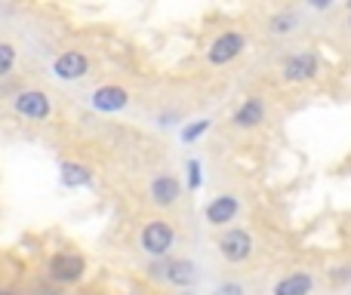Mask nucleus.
<instances>
[{"mask_svg": "<svg viewBox=\"0 0 351 295\" xmlns=\"http://www.w3.org/2000/svg\"><path fill=\"white\" fill-rule=\"evenodd\" d=\"M348 280H351V265L330 271V283H333V286H342V283H348Z\"/></svg>", "mask_w": 351, "mask_h": 295, "instance_id": "obj_18", "label": "nucleus"}, {"mask_svg": "<svg viewBox=\"0 0 351 295\" xmlns=\"http://www.w3.org/2000/svg\"><path fill=\"white\" fill-rule=\"evenodd\" d=\"M219 255H222L228 265H241L253 255V234L243 228H225L222 237L216 240Z\"/></svg>", "mask_w": 351, "mask_h": 295, "instance_id": "obj_5", "label": "nucleus"}, {"mask_svg": "<svg viewBox=\"0 0 351 295\" xmlns=\"http://www.w3.org/2000/svg\"><path fill=\"white\" fill-rule=\"evenodd\" d=\"M93 108L102 111V114H117V111H123L130 105V92L123 90V86H99L96 92H93Z\"/></svg>", "mask_w": 351, "mask_h": 295, "instance_id": "obj_11", "label": "nucleus"}, {"mask_svg": "<svg viewBox=\"0 0 351 295\" xmlns=\"http://www.w3.org/2000/svg\"><path fill=\"white\" fill-rule=\"evenodd\" d=\"M173 243H176V231H173L170 222H164V218L148 222L145 228H142V234H139L142 253H148L152 259H167V253L173 249Z\"/></svg>", "mask_w": 351, "mask_h": 295, "instance_id": "obj_2", "label": "nucleus"}, {"mask_svg": "<svg viewBox=\"0 0 351 295\" xmlns=\"http://www.w3.org/2000/svg\"><path fill=\"white\" fill-rule=\"evenodd\" d=\"M237 216H241V197L237 194H219L204 209V218L210 228H228V225H234Z\"/></svg>", "mask_w": 351, "mask_h": 295, "instance_id": "obj_6", "label": "nucleus"}, {"mask_svg": "<svg viewBox=\"0 0 351 295\" xmlns=\"http://www.w3.org/2000/svg\"><path fill=\"white\" fill-rule=\"evenodd\" d=\"M299 25H302V16H299L296 10H280L274 12L271 18H268V31L278 37H290L299 31Z\"/></svg>", "mask_w": 351, "mask_h": 295, "instance_id": "obj_14", "label": "nucleus"}, {"mask_svg": "<svg viewBox=\"0 0 351 295\" xmlns=\"http://www.w3.org/2000/svg\"><path fill=\"white\" fill-rule=\"evenodd\" d=\"M317 68H321V59H317V53H311V49L290 53L280 62V80H284V84H305V80L317 77Z\"/></svg>", "mask_w": 351, "mask_h": 295, "instance_id": "obj_4", "label": "nucleus"}, {"mask_svg": "<svg viewBox=\"0 0 351 295\" xmlns=\"http://www.w3.org/2000/svg\"><path fill=\"white\" fill-rule=\"evenodd\" d=\"M148 197H152L154 206H160V209H170V206L179 203L182 197V181L176 179L173 172H160L152 179V185H148Z\"/></svg>", "mask_w": 351, "mask_h": 295, "instance_id": "obj_8", "label": "nucleus"}, {"mask_svg": "<svg viewBox=\"0 0 351 295\" xmlns=\"http://www.w3.org/2000/svg\"><path fill=\"white\" fill-rule=\"evenodd\" d=\"M148 277L164 280L176 290H188L197 283V265L191 259H154L148 265Z\"/></svg>", "mask_w": 351, "mask_h": 295, "instance_id": "obj_1", "label": "nucleus"}, {"mask_svg": "<svg viewBox=\"0 0 351 295\" xmlns=\"http://www.w3.org/2000/svg\"><path fill=\"white\" fill-rule=\"evenodd\" d=\"M247 49V37H243V31H222V34H216L210 40V47H206V62H210L213 68L219 65H228V62H234L237 55Z\"/></svg>", "mask_w": 351, "mask_h": 295, "instance_id": "obj_3", "label": "nucleus"}, {"mask_svg": "<svg viewBox=\"0 0 351 295\" xmlns=\"http://www.w3.org/2000/svg\"><path fill=\"white\" fill-rule=\"evenodd\" d=\"M210 123L213 120H206V117H200V120H194V123H188L185 129H182V142H197L200 136L210 129Z\"/></svg>", "mask_w": 351, "mask_h": 295, "instance_id": "obj_16", "label": "nucleus"}, {"mask_svg": "<svg viewBox=\"0 0 351 295\" xmlns=\"http://www.w3.org/2000/svg\"><path fill=\"white\" fill-rule=\"evenodd\" d=\"M311 290H315V277L308 271H293L274 283L271 295H311Z\"/></svg>", "mask_w": 351, "mask_h": 295, "instance_id": "obj_13", "label": "nucleus"}, {"mask_svg": "<svg viewBox=\"0 0 351 295\" xmlns=\"http://www.w3.org/2000/svg\"><path fill=\"white\" fill-rule=\"evenodd\" d=\"M262 120H265V102H262L259 96L243 99V105L234 111V127L237 129H256Z\"/></svg>", "mask_w": 351, "mask_h": 295, "instance_id": "obj_12", "label": "nucleus"}, {"mask_svg": "<svg viewBox=\"0 0 351 295\" xmlns=\"http://www.w3.org/2000/svg\"><path fill=\"white\" fill-rule=\"evenodd\" d=\"M47 271L56 283H77L86 274V259L77 253H56L53 259H49Z\"/></svg>", "mask_w": 351, "mask_h": 295, "instance_id": "obj_7", "label": "nucleus"}, {"mask_svg": "<svg viewBox=\"0 0 351 295\" xmlns=\"http://www.w3.org/2000/svg\"><path fill=\"white\" fill-rule=\"evenodd\" d=\"M12 108H16V114H22L25 120H47L49 111H53V105H49V96L40 90H25L16 96V102H12Z\"/></svg>", "mask_w": 351, "mask_h": 295, "instance_id": "obj_9", "label": "nucleus"}, {"mask_svg": "<svg viewBox=\"0 0 351 295\" xmlns=\"http://www.w3.org/2000/svg\"><path fill=\"white\" fill-rule=\"evenodd\" d=\"M348 31H351V18H348Z\"/></svg>", "mask_w": 351, "mask_h": 295, "instance_id": "obj_21", "label": "nucleus"}, {"mask_svg": "<svg viewBox=\"0 0 351 295\" xmlns=\"http://www.w3.org/2000/svg\"><path fill=\"white\" fill-rule=\"evenodd\" d=\"M12 65H16V47L12 43H0V77H6L12 71Z\"/></svg>", "mask_w": 351, "mask_h": 295, "instance_id": "obj_17", "label": "nucleus"}, {"mask_svg": "<svg viewBox=\"0 0 351 295\" xmlns=\"http://www.w3.org/2000/svg\"><path fill=\"white\" fill-rule=\"evenodd\" d=\"M93 181V172L84 163H62V185L65 188H86Z\"/></svg>", "mask_w": 351, "mask_h": 295, "instance_id": "obj_15", "label": "nucleus"}, {"mask_svg": "<svg viewBox=\"0 0 351 295\" xmlns=\"http://www.w3.org/2000/svg\"><path fill=\"white\" fill-rule=\"evenodd\" d=\"M86 71H90V59L80 49H68L53 62V74L59 80H80L86 77Z\"/></svg>", "mask_w": 351, "mask_h": 295, "instance_id": "obj_10", "label": "nucleus"}, {"mask_svg": "<svg viewBox=\"0 0 351 295\" xmlns=\"http://www.w3.org/2000/svg\"><path fill=\"white\" fill-rule=\"evenodd\" d=\"M188 188H200V163L197 160H191L188 163Z\"/></svg>", "mask_w": 351, "mask_h": 295, "instance_id": "obj_19", "label": "nucleus"}, {"mask_svg": "<svg viewBox=\"0 0 351 295\" xmlns=\"http://www.w3.org/2000/svg\"><path fill=\"white\" fill-rule=\"evenodd\" d=\"M216 295H243V286L241 283H225V286H219Z\"/></svg>", "mask_w": 351, "mask_h": 295, "instance_id": "obj_20", "label": "nucleus"}]
</instances>
